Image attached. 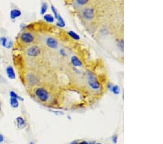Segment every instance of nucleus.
I'll list each match as a JSON object with an SVG mask.
<instances>
[{
    "label": "nucleus",
    "instance_id": "nucleus-8",
    "mask_svg": "<svg viewBox=\"0 0 163 144\" xmlns=\"http://www.w3.org/2000/svg\"><path fill=\"white\" fill-rule=\"evenodd\" d=\"M6 73L7 75L8 78L10 79H15L16 78V74L15 70L12 68V66H8L6 69Z\"/></svg>",
    "mask_w": 163,
    "mask_h": 144
},
{
    "label": "nucleus",
    "instance_id": "nucleus-7",
    "mask_svg": "<svg viewBox=\"0 0 163 144\" xmlns=\"http://www.w3.org/2000/svg\"><path fill=\"white\" fill-rule=\"evenodd\" d=\"M0 44L3 48L10 49L12 46V41L11 40H8L5 37H2L0 38Z\"/></svg>",
    "mask_w": 163,
    "mask_h": 144
},
{
    "label": "nucleus",
    "instance_id": "nucleus-21",
    "mask_svg": "<svg viewBox=\"0 0 163 144\" xmlns=\"http://www.w3.org/2000/svg\"><path fill=\"white\" fill-rule=\"evenodd\" d=\"M117 135H114V136L112 137V141L114 143H117Z\"/></svg>",
    "mask_w": 163,
    "mask_h": 144
},
{
    "label": "nucleus",
    "instance_id": "nucleus-5",
    "mask_svg": "<svg viewBox=\"0 0 163 144\" xmlns=\"http://www.w3.org/2000/svg\"><path fill=\"white\" fill-rule=\"evenodd\" d=\"M83 16L86 20H92L94 16V10L92 7H86L83 10Z\"/></svg>",
    "mask_w": 163,
    "mask_h": 144
},
{
    "label": "nucleus",
    "instance_id": "nucleus-22",
    "mask_svg": "<svg viewBox=\"0 0 163 144\" xmlns=\"http://www.w3.org/2000/svg\"><path fill=\"white\" fill-rule=\"evenodd\" d=\"M4 140H5V138H4L3 135H2V134H0V144L2 143V142H3Z\"/></svg>",
    "mask_w": 163,
    "mask_h": 144
},
{
    "label": "nucleus",
    "instance_id": "nucleus-6",
    "mask_svg": "<svg viewBox=\"0 0 163 144\" xmlns=\"http://www.w3.org/2000/svg\"><path fill=\"white\" fill-rule=\"evenodd\" d=\"M46 45L51 49H56L58 47V42L53 37H48L46 39Z\"/></svg>",
    "mask_w": 163,
    "mask_h": 144
},
{
    "label": "nucleus",
    "instance_id": "nucleus-12",
    "mask_svg": "<svg viewBox=\"0 0 163 144\" xmlns=\"http://www.w3.org/2000/svg\"><path fill=\"white\" fill-rule=\"evenodd\" d=\"M9 104L13 109H17L19 106V101L16 98H10L9 99Z\"/></svg>",
    "mask_w": 163,
    "mask_h": 144
},
{
    "label": "nucleus",
    "instance_id": "nucleus-19",
    "mask_svg": "<svg viewBox=\"0 0 163 144\" xmlns=\"http://www.w3.org/2000/svg\"><path fill=\"white\" fill-rule=\"evenodd\" d=\"M88 2H89V0H75V2L79 6H84V5H87Z\"/></svg>",
    "mask_w": 163,
    "mask_h": 144
},
{
    "label": "nucleus",
    "instance_id": "nucleus-14",
    "mask_svg": "<svg viewBox=\"0 0 163 144\" xmlns=\"http://www.w3.org/2000/svg\"><path fill=\"white\" fill-rule=\"evenodd\" d=\"M48 10V5L46 2H43L41 4V10H40V14L42 15V16H44L45 13L47 12Z\"/></svg>",
    "mask_w": 163,
    "mask_h": 144
},
{
    "label": "nucleus",
    "instance_id": "nucleus-20",
    "mask_svg": "<svg viewBox=\"0 0 163 144\" xmlns=\"http://www.w3.org/2000/svg\"><path fill=\"white\" fill-rule=\"evenodd\" d=\"M51 10H52V13L54 14V18H55V19H56V20H57L60 14L58 13L57 10L56 8H55V6H53V5H52V6H51Z\"/></svg>",
    "mask_w": 163,
    "mask_h": 144
},
{
    "label": "nucleus",
    "instance_id": "nucleus-1",
    "mask_svg": "<svg viewBox=\"0 0 163 144\" xmlns=\"http://www.w3.org/2000/svg\"><path fill=\"white\" fill-rule=\"evenodd\" d=\"M35 95L41 102H46L49 98V93L46 89L38 88L36 89Z\"/></svg>",
    "mask_w": 163,
    "mask_h": 144
},
{
    "label": "nucleus",
    "instance_id": "nucleus-15",
    "mask_svg": "<svg viewBox=\"0 0 163 144\" xmlns=\"http://www.w3.org/2000/svg\"><path fill=\"white\" fill-rule=\"evenodd\" d=\"M44 19L45 20V21L48 22V23H54L55 20L54 16L50 14H45L44 16Z\"/></svg>",
    "mask_w": 163,
    "mask_h": 144
},
{
    "label": "nucleus",
    "instance_id": "nucleus-4",
    "mask_svg": "<svg viewBox=\"0 0 163 144\" xmlns=\"http://www.w3.org/2000/svg\"><path fill=\"white\" fill-rule=\"evenodd\" d=\"M26 54L29 57H37L41 54V49L38 46H32L28 48L26 50Z\"/></svg>",
    "mask_w": 163,
    "mask_h": 144
},
{
    "label": "nucleus",
    "instance_id": "nucleus-28",
    "mask_svg": "<svg viewBox=\"0 0 163 144\" xmlns=\"http://www.w3.org/2000/svg\"></svg>",
    "mask_w": 163,
    "mask_h": 144
},
{
    "label": "nucleus",
    "instance_id": "nucleus-26",
    "mask_svg": "<svg viewBox=\"0 0 163 144\" xmlns=\"http://www.w3.org/2000/svg\"><path fill=\"white\" fill-rule=\"evenodd\" d=\"M30 144H34V143H30Z\"/></svg>",
    "mask_w": 163,
    "mask_h": 144
},
{
    "label": "nucleus",
    "instance_id": "nucleus-27",
    "mask_svg": "<svg viewBox=\"0 0 163 144\" xmlns=\"http://www.w3.org/2000/svg\"><path fill=\"white\" fill-rule=\"evenodd\" d=\"M96 144H102V143H96Z\"/></svg>",
    "mask_w": 163,
    "mask_h": 144
},
{
    "label": "nucleus",
    "instance_id": "nucleus-16",
    "mask_svg": "<svg viewBox=\"0 0 163 144\" xmlns=\"http://www.w3.org/2000/svg\"><path fill=\"white\" fill-rule=\"evenodd\" d=\"M67 34H68V35L70 36V37H71L72 39H73L75 40H80V37L78 34H77L76 33H75L73 31H69L68 32H67Z\"/></svg>",
    "mask_w": 163,
    "mask_h": 144
},
{
    "label": "nucleus",
    "instance_id": "nucleus-23",
    "mask_svg": "<svg viewBox=\"0 0 163 144\" xmlns=\"http://www.w3.org/2000/svg\"><path fill=\"white\" fill-rule=\"evenodd\" d=\"M79 144H88V143L87 142V141H82V142H81Z\"/></svg>",
    "mask_w": 163,
    "mask_h": 144
},
{
    "label": "nucleus",
    "instance_id": "nucleus-3",
    "mask_svg": "<svg viewBox=\"0 0 163 144\" xmlns=\"http://www.w3.org/2000/svg\"><path fill=\"white\" fill-rule=\"evenodd\" d=\"M20 41L23 44L29 45V44H31V43L34 42V40H35V37H34L32 33L28 32V31H24V32H23L20 34Z\"/></svg>",
    "mask_w": 163,
    "mask_h": 144
},
{
    "label": "nucleus",
    "instance_id": "nucleus-9",
    "mask_svg": "<svg viewBox=\"0 0 163 144\" xmlns=\"http://www.w3.org/2000/svg\"><path fill=\"white\" fill-rule=\"evenodd\" d=\"M16 122H17V127L18 129H24L27 126L26 120L22 117H18L16 118Z\"/></svg>",
    "mask_w": 163,
    "mask_h": 144
},
{
    "label": "nucleus",
    "instance_id": "nucleus-13",
    "mask_svg": "<svg viewBox=\"0 0 163 144\" xmlns=\"http://www.w3.org/2000/svg\"><path fill=\"white\" fill-rule=\"evenodd\" d=\"M57 20V26L58 27L64 28L65 26V23L64 20H63V18H62V16H60V15H59Z\"/></svg>",
    "mask_w": 163,
    "mask_h": 144
},
{
    "label": "nucleus",
    "instance_id": "nucleus-24",
    "mask_svg": "<svg viewBox=\"0 0 163 144\" xmlns=\"http://www.w3.org/2000/svg\"><path fill=\"white\" fill-rule=\"evenodd\" d=\"M88 144H95V143L94 142H91V143H89Z\"/></svg>",
    "mask_w": 163,
    "mask_h": 144
},
{
    "label": "nucleus",
    "instance_id": "nucleus-11",
    "mask_svg": "<svg viewBox=\"0 0 163 144\" xmlns=\"http://www.w3.org/2000/svg\"><path fill=\"white\" fill-rule=\"evenodd\" d=\"M70 60H71V63L73 64V66H75V67H81V66H82V62L77 56H75V55L72 56Z\"/></svg>",
    "mask_w": 163,
    "mask_h": 144
},
{
    "label": "nucleus",
    "instance_id": "nucleus-2",
    "mask_svg": "<svg viewBox=\"0 0 163 144\" xmlns=\"http://www.w3.org/2000/svg\"><path fill=\"white\" fill-rule=\"evenodd\" d=\"M87 77H88V82L89 86L94 90H98L100 88V83L96 79V77L92 74V72H88L87 74Z\"/></svg>",
    "mask_w": 163,
    "mask_h": 144
},
{
    "label": "nucleus",
    "instance_id": "nucleus-10",
    "mask_svg": "<svg viewBox=\"0 0 163 144\" xmlns=\"http://www.w3.org/2000/svg\"><path fill=\"white\" fill-rule=\"evenodd\" d=\"M21 15H22V12L20 10L13 9L10 11V13H9V17H10V18L12 19V20H15V19L20 17Z\"/></svg>",
    "mask_w": 163,
    "mask_h": 144
},
{
    "label": "nucleus",
    "instance_id": "nucleus-17",
    "mask_svg": "<svg viewBox=\"0 0 163 144\" xmlns=\"http://www.w3.org/2000/svg\"><path fill=\"white\" fill-rule=\"evenodd\" d=\"M111 90L115 95H118V94L120 93V92H121V89H120L119 86L118 85L112 86L111 90Z\"/></svg>",
    "mask_w": 163,
    "mask_h": 144
},
{
    "label": "nucleus",
    "instance_id": "nucleus-18",
    "mask_svg": "<svg viewBox=\"0 0 163 144\" xmlns=\"http://www.w3.org/2000/svg\"><path fill=\"white\" fill-rule=\"evenodd\" d=\"M9 96H10V98H16V99H18V101H23V100H24L23 98L19 96V95H18L16 92H14V91H10V92H9Z\"/></svg>",
    "mask_w": 163,
    "mask_h": 144
},
{
    "label": "nucleus",
    "instance_id": "nucleus-25",
    "mask_svg": "<svg viewBox=\"0 0 163 144\" xmlns=\"http://www.w3.org/2000/svg\"><path fill=\"white\" fill-rule=\"evenodd\" d=\"M0 112H1V102H0Z\"/></svg>",
    "mask_w": 163,
    "mask_h": 144
}]
</instances>
